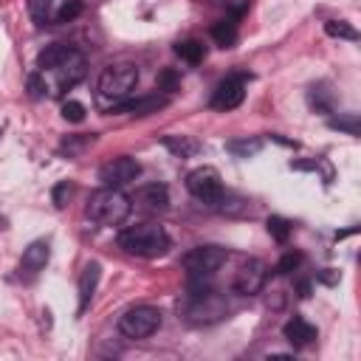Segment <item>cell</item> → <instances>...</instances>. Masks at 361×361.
Listing matches in <instances>:
<instances>
[{"label":"cell","instance_id":"obj_1","mask_svg":"<svg viewBox=\"0 0 361 361\" xmlns=\"http://www.w3.org/2000/svg\"><path fill=\"white\" fill-rule=\"evenodd\" d=\"M37 68L45 73H54L56 76V90L65 93L71 90L82 76H85V56L71 48V45H62V42H54L48 48L39 51L37 56Z\"/></svg>","mask_w":361,"mask_h":361},{"label":"cell","instance_id":"obj_2","mask_svg":"<svg viewBox=\"0 0 361 361\" xmlns=\"http://www.w3.org/2000/svg\"><path fill=\"white\" fill-rule=\"evenodd\" d=\"M178 313L192 324H209L226 313V302L220 293H214V288L203 282V276H189V290L183 302H178Z\"/></svg>","mask_w":361,"mask_h":361},{"label":"cell","instance_id":"obj_3","mask_svg":"<svg viewBox=\"0 0 361 361\" xmlns=\"http://www.w3.org/2000/svg\"><path fill=\"white\" fill-rule=\"evenodd\" d=\"M118 245H121L127 254L152 259V257H164V254L169 251V234H166V228L158 226V223H135V226L121 228Z\"/></svg>","mask_w":361,"mask_h":361},{"label":"cell","instance_id":"obj_4","mask_svg":"<svg viewBox=\"0 0 361 361\" xmlns=\"http://www.w3.org/2000/svg\"><path fill=\"white\" fill-rule=\"evenodd\" d=\"M133 209V200L116 189V186H104V189H96L90 197H87V206H85V214L90 223L96 226H118L127 220Z\"/></svg>","mask_w":361,"mask_h":361},{"label":"cell","instance_id":"obj_5","mask_svg":"<svg viewBox=\"0 0 361 361\" xmlns=\"http://www.w3.org/2000/svg\"><path fill=\"white\" fill-rule=\"evenodd\" d=\"M186 189L192 197L209 203V206H220L223 197H226V189H223V180H220V172L214 166H197L186 175Z\"/></svg>","mask_w":361,"mask_h":361},{"label":"cell","instance_id":"obj_6","mask_svg":"<svg viewBox=\"0 0 361 361\" xmlns=\"http://www.w3.org/2000/svg\"><path fill=\"white\" fill-rule=\"evenodd\" d=\"M138 85V68L135 65H127V62H121V65H110V68H104L102 71V76H99V93L104 96V99H124V96H130V90Z\"/></svg>","mask_w":361,"mask_h":361},{"label":"cell","instance_id":"obj_7","mask_svg":"<svg viewBox=\"0 0 361 361\" xmlns=\"http://www.w3.org/2000/svg\"><path fill=\"white\" fill-rule=\"evenodd\" d=\"M161 327V310L149 307V305H138L121 313L118 319V330L127 338H147Z\"/></svg>","mask_w":361,"mask_h":361},{"label":"cell","instance_id":"obj_8","mask_svg":"<svg viewBox=\"0 0 361 361\" xmlns=\"http://www.w3.org/2000/svg\"><path fill=\"white\" fill-rule=\"evenodd\" d=\"M226 257H228V251L226 248H220V245H197V248H192L189 254H183V268L189 271V276H212L223 262H226Z\"/></svg>","mask_w":361,"mask_h":361},{"label":"cell","instance_id":"obj_9","mask_svg":"<svg viewBox=\"0 0 361 361\" xmlns=\"http://www.w3.org/2000/svg\"><path fill=\"white\" fill-rule=\"evenodd\" d=\"M138 175H141V164L135 158H130V155H118V158L102 164V169H99V180L104 186H116V189L133 183Z\"/></svg>","mask_w":361,"mask_h":361},{"label":"cell","instance_id":"obj_10","mask_svg":"<svg viewBox=\"0 0 361 361\" xmlns=\"http://www.w3.org/2000/svg\"><path fill=\"white\" fill-rule=\"evenodd\" d=\"M265 279H268V265H265L262 259H248V262H243V265L237 268L231 285H234L237 293H243V296H254V293L262 290Z\"/></svg>","mask_w":361,"mask_h":361},{"label":"cell","instance_id":"obj_11","mask_svg":"<svg viewBox=\"0 0 361 361\" xmlns=\"http://www.w3.org/2000/svg\"><path fill=\"white\" fill-rule=\"evenodd\" d=\"M245 99V76L243 73H234V76H226L214 93H212V107L214 110H234L240 107Z\"/></svg>","mask_w":361,"mask_h":361},{"label":"cell","instance_id":"obj_12","mask_svg":"<svg viewBox=\"0 0 361 361\" xmlns=\"http://www.w3.org/2000/svg\"><path fill=\"white\" fill-rule=\"evenodd\" d=\"M133 203L141 209V212H149V214H158L169 206V189L164 183H147V186H138L135 195H133Z\"/></svg>","mask_w":361,"mask_h":361},{"label":"cell","instance_id":"obj_13","mask_svg":"<svg viewBox=\"0 0 361 361\" xmlns=\"http://www.w3.org/2000/svg\"><path fill=\"white\" fill-rule=\"evenodd\" d=\"M161 107H166V96L149 93V96H138V99H124L118 104L110 107V113H130V116H149L158 113Z\"/></svg>","mask_w":361,"mask_h":361},{"label":"cell","instance_id":"obj_14","mask_svg":"<svg viewBox=\"0 0 361 361\" xmlns=\"http://www.w3.org/2000/svg\"><path fill=\"white\" fill-rule=\"evenodd\" d=\"M48 257H51V245H48L45 240H34V243L23 251L20 271H23V274H37V271H42V268H45Z\"/></svg>","mask_w":361,"mask_h":361},{"label":"cell","instance_id":"obj_15","mask_svg":"<svg viewBox=\"0 0 361 361\" xmlns=\"http://www.w3.org/2000/svg\"><path fill=\"white\" fill-rule=\"evenodd\" d=\"M282 333H285V338H288L293 347H307V344H313V338H316V327H313L310 322H305L302 316H293L290 322H285Z\"/></svg>","mask_w":361,"mask_h":361},{"label":"cell","instance_id":"obj_16","mask_svg":"<svg viewBox=\"0 0 361 361\" xmlns=\"http://www.w3.org/2000/svg\"><path fill=\"white\" fill-rule=\"evenodd\" d=\"M99 276H102V265L99 262H87L82 276H79V310H85L93 299V290L99 285Z\"/></svg>","mask_w":361,"mask_h":361},{"label":"cell","instance_id":"obj_17","mask_svg":"<svg viewBox=\"0 0 361 361\" xmlns=\"http://www.w3.org/2000/svg\"><path fill=\"white\" fill-rule=\"evenodd\" d=\"M212 39L220 48H234V42H237V23L234 20H217L212 25Z\"/></svg>","mask_w":361,"mask_h":361},{"label":"cell","instance_id":"obj_18","mask_svg":"<svg viewBox=\"0 0 361 361\" xmlns=\"http://www.w3.org/2000/svg\"><path fill=\"white\" fill-rule=\"evenodd\" d=\"M175 54H178L183 62L197 65V62L206 56V45H203L200 39H180V42H175Z\"/></svg>","mask_w":361,"mask_h":361},{"label":"cell","instance_id":"obj_19","mask_svg":"<svg viewBox=\"0 0 361 361\" xmlns=\"http://www.w3.org/2000/svg\"><path fill=\"white\" fill-rule=\"evenodd\" d=\"M164 147L172 149L178 158H189V155L197 152V141L189 138V135H166V138H164Z\"/></svg>","mask_w":361,"mask_h":361},{"label":"cell","instance_id":"obj_20","mask_svg":"<svg viewBox=\"0 0 361 361\" xmlns=\"http://www.w3.org/2000/svg\"><path fill=\"white\" fill-rule=\"evenodd\" d=\"M259 147H262L259 138H240V141H228V144H226V149H228L231 155H237V158H251V155L259 152Z\"/></svg>","mask_w":361,"mask_h":361},{"label":"cell","instance_id":"obj_21","mask_svg":"<svg viewBox=\"0 0 361 361\" xmlns=\"http://www.w3.org/2000/svg\"><path fill=\"white\" fill-rule=\"evenodd\" d=\"M28 14L37 25H45L51 23L54 17V0H28Z\"/></svg>","mask_w":361,"mask_h":361},{"label":"cell","instance_id":"obj_22","mask_svg":"<svg viewBox=\"0 0 361 361\" xmlns=\"http://www.w3.org/2000/svg\"><path fill=\"white\" fill-rule=\"evenodd\" d=\"M324 31H327L330 37H336V39H350V42L358 39V31H355L350 23H344V20H327V23H324Z\"/></svg>","mask_w":361,"mask_h":361},{"label":"cell","instance_id":"obj_23","mask_svg":"<svg viewBox=\"0 0 361 361\" xmlns=\"http://www.w3.org/2000/svg\"><path fill=\"white\" fill-rule=\"evenodd\" d=\"M265 226H268V234H271L276 243H288V237H290V223H288L285 217H276V214H274V217H268Z\"/></svg>","mask_w":361,"mask_h":361},{"label":"cell","instance_id":"obj_24","mask_svg":"<svg viewBox=\"0 0 361 361\" xmlns=\"http://www.w3.org/2000/svg\"><path fill=\"white\" fill-rule=\"evenodd\" d=\"M82 0H65L62 3V8L56 11V23H71V20H76L79 14H82Z\"/></svg>","mask_w":361,"mask_h":361},{"label":"cell","instance_id":"obj_25","mask_svg":"<svg viewBox=\"0 0 361 361\" xmlns=\"http://www.w3.org/2000/svg\"><path fill=\"white\" fill-rule=\"evenodd\" d=\"M71 195H73V183H71V180H59V183L54 186V195H51V197H54V206H56V209H65V203L71 200Z\"/></svg>","mask_w":361,"mask_h":361},{"label":"cell","instance_id":"obj_26","mask_svg":"<svg viewBox=\"0 0 361 361\" xmlns=\"http://www.w3.org/2000/svg\"><path fill=\"white\" fill-rule=\"evenodd\" d=\"M62 118H65V121H73V124H79V121L85 118V107H82L79 102L68 99V102L62 104Z\"/></svg>","mask_w":361,"mask_h":361},{"label":"cell","instance_id":"obj_27","mask_svg":"<svg viewBox=\"0 0 361 361\" xmlns=\"http://www.w3.org/2000/svg\"><path fill=\"white\" fill-rule=\"evenodd\" d=\"M330 127L333 130H344L350 135H358V116H350V118H330Z\"/></svg>","mask_w":361,"mask_h":361},{"label":"cell","instance_id":"obj_28","mask_svg":"<svg viewBox=\"0 0 361 361\" xmlns=\"http://www.w3.org/2000/svg\"><path fill=\"white\" fill-rule=\"evenodd\" d=\"M299 262H302V254H296V251H288V254L279 259L276 271H279V274H290V271H296V268H299Z\"/></svg>","mask_w":361,"mask_h":361},{"label":"cell","instance_id":"obj_29","mask_svg":"<svg viewBox=\"0 0 361 361\" xmlns=\"http://www.w3.org/2000/svg\"><path fill=\"white\" fill-rule=\"evenodd\" d=\"M45 90H48V85H45L42 73H31V76H28V93H31L34 99H42Z\"/></svg>","mask_w":361,"mask_h":361},{"label":"cell","instance_id":"obj_30","mask_svg":"<svg viewBox=\"0 0 361 361\" xmlns=\"http://www.w3.org/2000/svg\"><path fill=\"white\" fill-rule=\"evenodd\" d=\"M158 87H161V90H166V93H172V90L178 87V73H175L172 68L161 71V76H158Z\"/></svg>","mask_w":361,"mask_h":361},{"label":"cell","instance_id":"obj_31","mask_svg":"<svg viewBox=\"0 0 361 361\" xmlns=\"http://www.w3.org/2000/svg\"><path fill=\"white\" fill-rule=\"evenodd\" d=\"M310 102H313V107H316V110H324V113L330 110V99L324 96V87H322V85L310 90Z\"/></svg>","mask_w":361,"mask_h":361},{"label":"cell","instance_id":"obj_32","mask_svg":"<svg viewBox=\"0 0 361 361\" xmlns=\"http://www.w3.org/2000/svg\"><path fill=\"white\" fill-rule=\"evenodd\" d=\"M226 8H228L231 17L237 20V17H243V11L248 8V0H226Z\"/></svg>","mask_w":361,"mask_h":361}]
</instances>
